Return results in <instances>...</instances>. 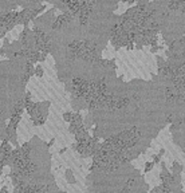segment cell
I'll return each mask as SVG.
<instances>
[{"instance_id":"7a4b0ae2","label":"cell","mask_w":185,"mask_h":193,"mask_svg":"<svg viewBox=\"0 0 185 193\" xmlns=\"http://www.w3.org/2000/svg\"><path fill=\"white\" fill-rule=\"evenodd\" d=\"M153 164H154V162H148V164H146V166H145V172H149V169H150L152 166H153Z\"/></svg>"},{"instance_id":"6da1fadb","label":"cell","mask_w":185,"mask_h":193,"mask_svg":"<svg viewBox=\"0 0 185 193\" xmlns=\"http://www.w3.org/2000/svg\"><path fill=\"white\" fill-rule=\"evenodd\" d=\"M35 74L38 75V77H42V75H43V70H42V67H40V66H36Z\"/></svg>"}]
</instances>
